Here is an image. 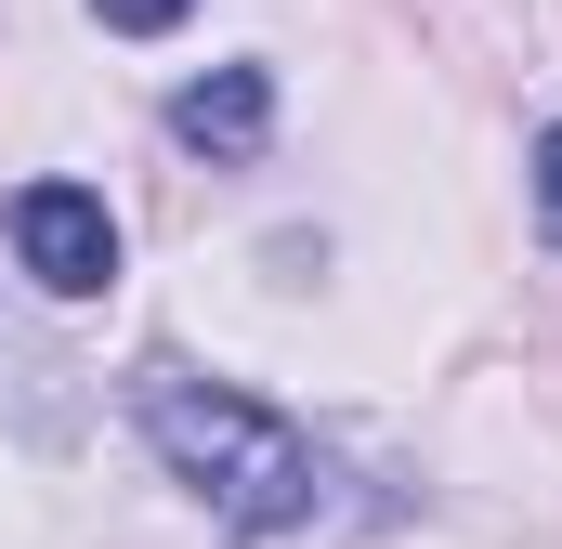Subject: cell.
Instances as JSON below:
<instances>
[{
  "label": "cell",
  "mask_w": 562,
  "mask_h": 549,
  "mask_svg": "<svg viewBox=\"0 0 562 549\" xmlns=\"http://www.w3.org/2000/svg\"><path fill=\"white\" fill-rule=\"evenodd\" d=\"M132 418H144V445L170 458V484H183L223 537L276 549V537H301V524H327V484H340V471L314 458V432L288 406L210 380V367H183V354H157L132 380Z\"/></svg>",
  "instance_id": "6da1fadb"
},
{
  "label": "cell",
  "mask_w": 562,
  "mask_h": 549,
  "mask_svg": "<svg viewBox=\"0 0 562 549\" xmlns=\"http://www.w3.org/2000/svg\"><path fill=\"white\" fill-rule=\"evenodd\" d=\"M92 13H105V26H119V40H170V26H183V13H196V0H92Z\"/></svg>",
  "instance_id": "277c9868"
},
{
  "label": "cell",
  "mask_w": 562,
  "mask_h": 549,
  "mask_svg": "<svg viewBox=\"0 0 562 549\" xmlns=\"http://www.w3.org/2000/svg\"><path fill=\"white\" fill-rule=\"evenodd\" d=\"M537 223H550V236H562V119H550V132H537Z\"/></svg>",
  "instance_id": "5b68a950"
},
{
  "label": "cell",
  "mask_w": 562,
  "mask_h": 549,
  "mask_svg": "<svg viewBox=\"0 0 562 549\" xmlns=\"http://www.w3.org/2000/svg\"><path fill=\"white\" fill-rule=\"evenodd\" d=\"M13 262H26V288H53V301H105L119 288V223H105V197L92 183H26L13 197Z\"/></svg>",
  "instance_id": "7a4b0ae2"
},
{
  "label": "cell",
  "mask_w": 562,
  "mask_h": 549,
  "mask_svg": "<svg viewBox=\"0 0 562 549\" xmlns=\"http://www.w3.org/2000/svg\"><path fill=\"white\" fill-rule=\"evenodd\" d=\"M170 132L196 144V157H262V132H276V66H210V79H183V92H170Z\"/></svg>",
  "instance_id": "3957f363"
}]
</instances>
